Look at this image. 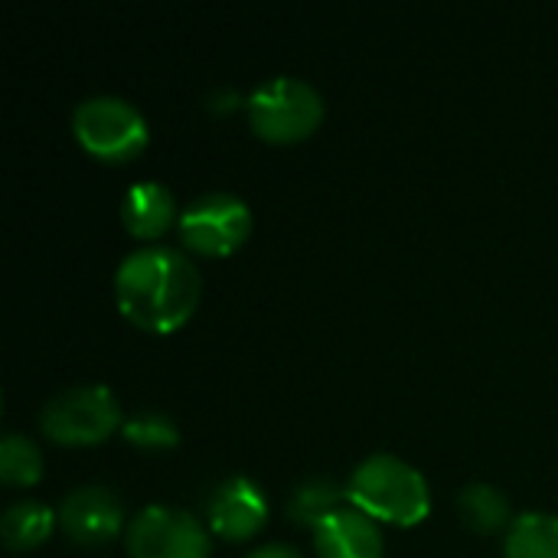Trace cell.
Here are the masks:
<instances>
[{
  "label": "cell",
  "mask_w": 558,
  "mask_h": 558,
  "mask_svg": "<svg viewBox=\"0 0 558 558\" xmlns=\"http://www.w3.org/2000/svg\"><path fill=\"white\" fill-rule=\"evenodd\" d=\"M114 298L131 324L167 333L186 324L196 311L203 298V275L183 248L147 242L118 262Z\"/></svg>",
  "instance_id": "6da1fadb"
},
{
  "label": "cell",
  "mask_w": 558,
  "mask_h": 558,
  "mask_svg": "<svg viewBox=\"0 0 558 558\" xmlns=\"http://www.w3.org/2000/svg\"><path fill=\"white\" fill-rule=\"evenodd\" d=\"M347 504L379 523L412 526L432 510V487L425 474L392 451L366 454L347 477Z\"/></svg>",
  "instance_id": "7a4b0ae2"
},
{
  "label": "cell",
  "mask_w": 558,
  "mask_h": 558,
  "mask_svg": "<svg viewBox=\"0 0 558 558\" xmlns=\"http://www.w3.org/2000/svg\"><path fill=\"white\" fill-rule=\"evenodd\" d=\"M245 111L265 141H301L324 121V95L301 75H268L248 92Z\"/></svg>",
  "instance_id": "3957f363"
},
{
  "label": "cell",
  "mask_w": 558,
  "mask_h": 558,
  "mask_svg": "<svg viewBox=\"0 0 558 558\" xmlns=\"http://www.w3.org/2000/svg\"><path fill=\"white\" fill-rule=\"evenodd\" d=\"M72 131L78 144L101 160H128L150 141L144 111L131 98L111 92L82 98L72 111Z\"/></svg>",
  "instance_id": "277c9868"
},
{
  "label": "cell",
  "mask_w": 558,
  "mask_h": 558,
  "mask_svg": "<svg viewBox=\"0 0 558 558\" xmlns=\"http://www.w3.org/2000/svg\"><path fill=\"white\" fill-rule=\"evenodd\" d=\"M124 412L105 383H78L46 399L39 412L43 432L59 445H95L121 428Z\"/></svg>",
  "instance_id": "5b68a950"
},
{
  "label": "cell",
  "mask_w": 558,
  "mask_h": 558,
  "mask_svg": "<svg viewBox=\"0 0 558 558\" xmlns=\"http://www.w3.org/2000/svg\"><path fill=\"white\" fill-rule=\"evenodd\" d=\"M131 558H209V530L199 517L170 504H147L124 530Z\"/></svg>",
  "instance_id": "8992f818"
},
{
  "label": "cell",
  "mask_w": 558,
  "mask_h": 558,
  "mask_svg": "<svg viewBox=\"0 0 558 558\" xmlns=\"http://www.w3.org/2000/svg\"><path fill=\"white\" fill-rule=\"evenodd\" d=\"M180 239L199 255H229L252 232V206L232 190H206L180 213Z\"/></svg>",
  "instance_id": "52a82bcc"
},
{
  "label": "cell",
  "mask_w": 558,
  "mask_h": 558,
  "mask_svg": "<svg viewBox=\"0 0 558 558\" xmlns=\"http://www.w3.org/2000/svg\"><path fill=\"white\" fill-rule=\"evenodd\" d=\"M59 526L82 546H98L128 530L124 504L108 484H78L59 504Z\"/></svg>",
  "instance_id": "ba28073f"
},
{
  "label": "cell",
  "mask_w": 558,
  "mask_h": 558,
  "mask_svg": "<svg viewBox=\"0 0 558 558\" xmlns=\"http://www.w3.org/2000/svg\"><path fill=\"white\" fill-rule=\"evenodd\" d=\"M206 517H209L213 533H219L226 539H248L262 530V523L268 517L265 490L252 477L232 474V477L219 481L216 490L209 494Z\"/></svg>",
  "instance_id": "9c48e42d"
},
{
  "label": "cell",
  "mask_w": 558,
  "mask_h": 558,
  "mask_svg": "<svg viewBox=\"0 0 558 558\" xmlns=\"http://www.w3.org/2000/svg\"><path fill=\"white\" fill-rule=\"evenodd\" d=\"M314 549L320 558H383L386 539L379 520L343 504L314 526Z\"/></svg>",
  "instance_id": "30bf717a"
},
{
  "label": "cell",
  "mask_w": 558,
  "mask_h": 558,
  "mask_svg": "<svg viewBox=\"0 0 558 558\" xmlns=\"http://www.w3.org/2000/svg\"><path fill=\"white\" fill-rule=\"evenodd\" d=\"M180 213L183 209L177 206L173 190L160 180H137L121 196V222L137 239L163 235L173 222H180Z\"/></svg>",
  "instance_id": "8fae6325"
},
{
  "label": "cell",
  "mask_w": 558,
  "mask_h": 558,
  "mask_svg": "<svg viewBox=\"0 0 558 558\" xmlns=\"http://www.w3.org/2000/svg\"><path fill=\"white\" fill-rule=\"evenodd\" d=\"M507 558H558V513L526 510L513 517L504 539Z\"/></svg>",
  "instance_id": "7c38bea8"
},
{
  "label": "cell",
  "mask_w": 558,
  "mask_h": 558,
  "mask_svg": "<svg viewBox=\"0 0 558 558\" xmlns=\"http://www.w3.org/2000/svg\"><path fill=\"white\" fill-rule=\"evenodd\" d=\"M56 520L59 517H52V510L43 500H13L0 513V536L7 543V549L23 553V549L39 546L52 533Z\"/></svg>",
  "instance_id": "4fadbf2b"
},
{
  "label": "cell",
  "mask_w": 558,
  "mask_h": 558,
  "mask_svg": "<svg viewBox=\"0 0 558 558\" xmlns=\"http://www.w3.org/2000/svg\"><path fill=\"white\" fill-rule=\"evenodd\" d=\"M347 504V487H340L333 477H307L301 481L291 497H288V517L307 526H317L324 517H330L333 510H340Z\"/></svg>",
  "instance_id": "5bb4252c"
},
{
  "label": "cell",
  "mask_w": 558,
  "mask_h": 558,
  "mask_svg": "<svg viewBox=\"0 0 558 558\" xmlns=\"http://www.w3.org/2000/svg\"><path fill=\"white\" fill-rule=\"evenodd\" d=\"M458 510L464 517L468 526L481 530V533H494L500 526H510V500L500 487L494 484H468L461 494H458Z\"/></svg>",
  "instance_id": "9a60e30c"
},
{
  "label": "cell",
  "mask_w": 558,
  "mask_h": 558,
  "mask_svg": "<svg viewBox=\"0 0 558 558\" xmlns=\"http://www.w3.org/2000/svg\"><path fill=\"white\" fill-rule=\"evenodd\" d=\"M0 477L10 487H26L43 477V451L26 432H7L0 438Z\"/></svg>",
  "instance_id": "2e32d148"
},
{
  "label": "cell",
  "mask_w": 558,
  "mask_h": 558,
  "mask_svg": "<svg viewBox=\"0 0 558 558\" xmlns=\"http://www.w3.org/2000/svg\"><path fill=\"white\" fill-rule=\"evenodd\" d=\"M121 435L144 451H167L180 441V425L157 409H141L134 415H124L121 422Z\"/></svg>",
  "instance_id": "e0dca14e"
},
{
  "label": "cell",
  "mask_w": 558,
  "mask_h": 558,
  "mask_svg": "<svg viewBox=\"0 0 558 558\" xmlns=\"http://www.w3.org/2000/svg\"><path fill=\"white\" fill-rule=\"evenodd\" d=\"M245 558H307L298 546H291V543H265V546H255V549H248Z\"/></svg>",
  "instance_id": "ac0fdd59"
}]
</instances>
